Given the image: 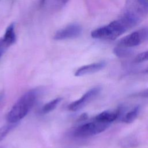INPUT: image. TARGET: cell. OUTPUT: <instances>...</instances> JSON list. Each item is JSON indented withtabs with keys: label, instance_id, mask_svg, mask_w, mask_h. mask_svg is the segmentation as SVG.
<instances>
[{
	"label": "cell",
	"instance_id": "cell-1",
	"mask_svg": "<svg viewBox=\"0 0 148 148\" xmlns=\"http://www.w3.org/2000/svg\"><path fill=\"white\" fill-rule=\"evenodd\" d=\"M148 14V1L126 0L120 19L129 29L139 24Z\"/></svg>",
	"mask_w": 148,
	"mask_h": 148
},
{
	"label": "cell",
	"instance_id": "cell-2",
	"mask_svg": "<svg viewBox=\"0 0 148 148\" xmlns=\"http://www.w3.org/2000/svg\"><path fill=\"white\" fill-rule=\"evenodd\" d=\"M38 97L36 90H31L24 94L13 105L8 112L7 120L12 124L23 119L33 107Z\"/></svg>",
	"mask_w": 148,
	"mask_h": 148
},
{
	"label": "cell",
	"instance_id": "cell-3",
	"mask_svg": "<svg viewBox=\"0 0 148 148\" xmlns=\"http://www.w3.org/2000/svg\"><path fill=\"white\" fill-rule=\"evenodd\" d=\"M128 29H129L125 24L120 18H119L106 25L94 29L91 32V35L93 38L113 40Z\"/></svg>",
	"mask_w": 148,
	"mask_h": 148
},
{
	"label": "cell",
	"instance_id": "cell-4",
	"mask_svg": "<svg viewBox=\"0 0 148 148\" xmlns=\"http://www.w3.org/2000/svg\"><path fill=\"white\" fill-rule=\"evenodd\" d=\"M110 124L100 122L94 119L92 121L83 124L77 127L73 132L77 138L91 136L102 132L109 126Z\"/></svg>",
	"mask_w": 148,
	"mask_h": 148
},
{
	"label": "cell",
	"instance_id": "cell-5",
	"mask_svg": "<svg viewBox=\"0 0 148 148\" xmlns=\"http://www.w3.org/2000/svg\"><path fill=\"white\" fill-rule=\"evenodd\" d=\"M147 40H148V28L145 27L121 38L118 42V46L130 48L137 46Z\"/></svg>",
	"mask_w": 148,
	"mask_h": 148
},
{
	"label": "cell",
	"instance_id": "cell-6",
	"mask_svg": "<svg viewBox=\"0 0 148 148\" xmlns=\"http://www.w3.org/2000/svg\"><path fill=\"white\" fill-rule=\"evenodd\" d=\"M100 87H95L92 88L84 94L81 98L71 103L68 106V110L72 112L78 111L87 103H88L92 99H93L101 91Z\"/></svg>",
	"mask_w": 148,
	"mask_h": 148
},
{
	"label": "cell",
	"instance_id": "cell-7",
	"mask_svg": "<svg viewBox=\"0 0 148 148\" xmlns=\"http://www.w3.org/2000/svg\"><path fill=\"white\" fill-rule=\"evenodd\" d=\"M82 32L81 27L76 24H71L58 31L54 36L55 40H65L73 39L80 36Z\"/></svg>",
	"mask_w": 148,
	"mask_h": 148
},
{
	"label": "cell",
	"instance_id": "cell-8",
	"mask_svg": "<svg viewBox=\"0 0 148 148\" xmlns=\"http://www.w3.org/2000/svg\"><path fill=\"white\" fill-rule=\"evenodd\" d=\"M105 65L106 63L102 61L82 66L76 71L75 73V76H82L97 72L104 68Z\"/></svg>",
	"mask_w": 148,
	"mask_h": 148
},
{
	"label": "cell",
	"instance_id": "cell-9",
	"mask_svg": "<svg viewBox=\"0 0 148 148\" xmlns=\"http://www.w3.org/2000/svg\"><path fill=\"white\" fill-rule=\"evenodd\" d=\"M120 114V109H117L115 111H103L97 116H95L94 119L97 121L105 123H111L114 121Z\"/></svg>",
	"mask_w": 148,
	"mask_h": 148
},
{
	"label": "cell",
	"instance_id": "cell-10",
	"mask_svg": "<svg viewBox=\"0 0 148 148\" xmlns=\"http://www.w3.org/2000/svg\"><path fill=\"white\" fill-rule=\"evenodd\" d=\"M3 41L7 45L8 47L15 43L16 40V34L14 32V24H10L6 28L5 33L2 38Z\"/></svg>",
	"mask_w": 148,
	"mask_h": 148
},
{
	"label": "cell",
	"instance_id": "cell-11",
	"mask_svg": "<svg viewBox=\"0 0 148 148\" xmlns=\"http://www.w3.org/2000/svg\"><path fill=\"white\" fill-rule=\"evenodd\" d=\"M62 98L58 97L54 99H52L50 102L45 103L42 108L41 111L43 113H48L53 111L57 106V105L61 102Z\"/></svg>",
	"mask_w": 148,
	"mask_h": 148
},
{
	"label": "cell",
	"instance_id": "cell-12",
	"mask_svg": "<svg viewBox=\"0 0 148 148\" xmlns=\"http://www.w3.org/2000/svg\"><path fill=\"white\" fill-rule=\"evenodd\" d=\"M139 106H137L135 107L131 111L128 112L123 118L122 121L125 123H132L138 117L139 112Z\"/></svg>",
	"mask_w": 148,
	"mask_h": 148
},
{
	"label": "cell",
	"instance_id": "cell-13",
	"mask_svg": "<svg viewBox=\"0 0 148 148\" xmlns=\"http://www.w3.org/2000/svg\"><path fill=\"white\" fill-rule=\"evenodd\" d=\"M113 53L119 58H125L131 54V51L128 47L118 46L115 47L113 50Z\"/></svg>",
	"mask_w": 148,
	"mask_h": 148
},
{
	"label": "cell",
	"instance_id": "cell-14",
	"mask_svg": "<svg viewBox=\"0 0 148 148\" xmlns=\"http://www.w3.org/2000/svg\"><path fill=\"white\" fill-rule=\"evenodd\" d=\"M137 145H138V142L134 138H124L123 140L121 141V146L123 147V148L134 147Z\"/></svg>",
	"mask_w": 148,
	"mask_h": 148
},
{
	"label": "cell",
	"instance_id": "cell-15",
	"mask_svg": "<svg viewBox=\"0 0 148 148\" xmlns=\"http://www.w3.org/2000/svg\"><path fill=\"white\" fill-rule=\"evenodd\" d=\"M15 126L14 124H10L8 125H5L0 128V141L3 140L6 136L9 133V132Z\"/></svg>",
	"mask_w": 148,
	"mask_h": 148
},
{
	"label": "cell",
	"instance_id": "cell-16",
	"mask_svg": "<svg viewBox=\"0 0 148 148\" xmlns=\"http://www.w3.org/2000/svg\"><path fill=\"white\" fill-rule=\"evenodd\" d=\"M147 61H148V50L138 54L134 60L136 63H140Z\"/></svg>",
	"mask_w": 148,
	"mask_h": 148
},
{
	"label": "cell",
	"instance_id": "cell-17",
	"mask_svg": "<svg viewBox=\"0 0 148 148\" xmlns=\"http://www.w3.org/2000/svg\"><path fill=\"white\" fill-rule=\"evenodd\" d=\"M8 47H9L3 41L2 38H1L0 39V58L1 57V56H2V54L5 51V50H6V49Z\"/></svg>",
	"mask_w": 148,
	"mask_h": 148
},
{
	"label": "cell",
	"instance_id": "cell-18",
	"mask_svg": "<svg viewBox=\"0 0 148 148\" xmlns=\"http://www.w3.org/2000/svg\"><path fill=\"white\" fill-rule=\"evenodd\" d=\"M139 95L142 97H143V98H148V88L145 90L144 91H143L142 92H140L139 93Z\"/></svg>",
	"mask_w": 148,
	"mask_h": 148
},
{
	"label": "cell",
	"instance_id": "cell-19",
	"mask_svg": "<svg viewBox=\"0 0 148 148\" xmlns=\"http://www.w3.org/2000/svg\"><path fill=\"white\" fill-rule=\"evenodd\" d=\"M46 1V0H40V3H41V4H43V3L45 2Z\"/></svg>",
	"mask_w": 148,
	"mask_h": 148
},
{
	"label": "cell",
	"instance_id": "cell-20",
	"mask_svg": "<svg viewBox=\"0 0 148 148\" xmlns=\"http://www.w3.org/2000/svg\"><path fill=\"white\" fill-rule=\"evenodd\" d=\"M146 72L148 73V67H147V68L146 69Z\"/></svg>",
	"mask_w": 148,
	"mask_h": 148
},
{
	"label": "cell",
	"instance_id": "cell-21",
	"mask_svg": "<svg viewBox=\"0 0 148 148\" xmlns=\"http://www.w3.org/2000/svg\"><path fill=\"white\" fill-rule=\"evenodd\" d=\"M1 96L0 95V99H1Z\"/></svg>",
	"mask_w": 148,
	"mask_h": 148
}]
</instances>
